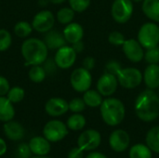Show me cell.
<instances>
[{
	"mask_svg": "<svg viewBox=\"0 0 159 158\" xmlns=\"http://www.w3.org/2000/svg\"><path fill=\"white\" fill-rule=\"evenodd\" d=\"M135 113L144 122H152L159 116V96L153 89H145L136 98Z\"/></svg>",
	"mask_w": 159,
	"mask_h": 158,
	"instance_id": "cell-1",
	"label": "cell"
},
{
	"mask_svg": "<svg viewBox=\"0 0 159 158\" xmlns=\"http://www.w3.org/2000/svg\"><path fill=\"white\" fill-rule=\"evenodd\" d=\"M20 52L27 65H42L48 59V48L44 40L32 37L23 41Z\"/></svg>",
	"mask_w": 159,
	"mask_h": 158,
	"instance_id": "cell-2",
	"label": "cell"
},
{
	"mask_svg": "<svg viewBox=\"0 0 159 158\" xmlns=\"http://www.w3.org/2000/svg\"><path fill=\"white\" fill-rule=\"evenodd\" d=\"M100 110L102 120L111 127L119 125L126 115L125 105L117 98H106L103 100Z\"/></svg>",
	"mask_w": 159,
	"mask_h": 158,
	"instance_id": "cell-3",
	"label": "cell"
},
{
	"mask_svg": "<svg viewBox=\"0 0 159 158\" xmlns=\"http://www.w3.org/2000/svg\"><path fill=\"white\" fill-rule=\"evenodd\" d=\"M137 40L143 48L148 49L159 45V25L157 22L149 21L143 23L139 32Z\"/></svg>",
	"mask_w": 159,
	"mask_h": 158,
	"instance_id": "cell-4",
	"label": "cell"
},
{
	"mask_svg": "<svg viewBox=\"0 0 159 158\" xmlns=\"http://www.w3.org/2000/svg\"><path fill=\"white\" fill-rule=\"evenodd\" d=\"M118 84L127 89H132L139 87L143 81V73L134 67L122 68L116 75Z\"/></svg>",
	"mask_w": 159,
	"mask_h": 158,
	"instance_id": "cell-5",
	"label": "cell"
},
{
	"mask_svg": "<svg viewBox=\"0 0 159 158\" xmlns=\"http://www.w3.org/2000/svg\"><path fill=\"white\" fill-rule=\"evenodd\" d=\"M133 9L131 0H115L111 7V15L116 22L124 24L131 19Z\"/></svg>",
	"mask_w": 159,
	"mask_h": 158,
	"instance_id": "cell-6",
	"label": "cell"
},
{
	"mask_svg": "<svg viewBox=\"0 0 159 158\" xmlns=\"http://www.w3.org/2000/svg\"><path fill=\"white\" fill-rule=\"evenodd\" d=\"M70 83L74 90L79 93H84L90 88L92 84V76L90 71L84 67L75 69L70 76Z\"/></svg>",
	"mask_w": 159,
	"mask_h": 158,
	"instance_id": "cell-7",
	"label": "cell"
},
{
	"mask_svg": "<svg viewBox=\"0 0 159 158\" xmlns=\"http://www.w3.org/2000/svg\"><path fill=\"white\" fill-rule=\"evenodd\" d=\"M67 126L63 122L56 119L48 121L43 129L44 137L51 142H57L63 140L67 136Z\"/></svg>",
	"mask_w": 159,
	"mask_h": 158,
	"instance_id": "cell-8",
	"label": "cell"
},
{
	"mask_svg": "<svg viewBox=\"0 0 159 158\" xmlns=\"http://www.w3.org/2000/svg\"><path fill=\"white\" fill-rule=\"evenodd\" d=\"M55 24V16L50 10H41L37 12L32 20L34 30L38 33H47L53 29Z\"/></svg>",
	"mask_w": 159,
	"mask_h": 158,
	"instance_id": "cell-9",
	"label": "cell"
},
{
	"mask_svg": "<svg viewBox=\"0 0 159 158\" xmlns=\"http://www.w3.org/2000/svg\"><path fill=\"white\" fill-rule=\"evenodd\" d=\"M76 56L77 53L74 50V48L70 46L65 45L57 49L54 56V61L58 68L67 70L75 64L76 61Z\"/></svg>",
	"mask_w": 159,
	"mask_h": 158,
	"instance_id": "cell-10",
	"label": "cell"
},
{
	"mask_svg": "<svg viewBox=\"0 0 159 158\" xmlns=\"http://www.w3.org/2000/svg\"><path fill=\"white\" fill-rule=\"evenodd\" d=\"M122 49L127 59L131 62L138 63L144 59V48L136 39H126L122 46Z\"/></svg>",
	"mask_w": 159,
	"mask_h": 158,
	"instance_id": "cell-11",
	"label": "cell"
},
{
	"mask_svg": "<svg viewBox=\"0 0 159 158\" xmlns=\"http://www.w3.org/2000/svg\"><path fill=\"white\" fill-rule=\"evenodd\" d=\"M102 137L99 131L95 129H88L80 134L77 140V145L83 151H92L100 146Z\"/></svg>",
	"mask_w": 159,
	"mask_h": 158,
	"instance_id": "cell-12",
	"label": "cell"
},
{
	"mask_svg": "<svg viewBox=\"0 0 159 158\" xmlns=\"http://www.w3.org/2000/svg\"><path fill=\"white\" fill-rule=\"evenodd\" d=\"M118 85V80L116 75L109 73H104L98 79L96 88L102 97H110L115 94Z\"/></svg>",
	"mask_w": 159,
	"mask_h": 158,
	"instance_id": "cell-13",
	"label": "cell"
},
{
	"mask_svg": "<svg viewBox=\"0 0 159 158\" xmlns=\"http://www.w3.org/2000/svg\"><path fill=\"white\" fill-rule=\"evenodd\" d=\"M69 110V102L59 97L50 98L45 105V111L46 113L53 117L61 116L64 114H66Z\"/></svg>",
	"mask_w": 159,
	"mask_h": 158,
	"instance_id": "cell-14",
	"label": "cell"
},
{
	"mask_svg": "<svg viewBox=\"0 0 159 158\" xmlns=\"http://www.w3.org/2000/svg\"><path fill=\"white\" fill-rule=\"evenodd\" d=\"M130 142V138L128 132L123 129H116L112 132L109 138V144L115 152L125 151Z\"/></svg>",
	"mask_w": 159,
	"mask_h": 158,
	"instance_id": "cell-15",
	"label": "cell"
},
{
	"mask_svg": "<svg viewBox=\"0 0 159 158\" xmlns=\"http://www.w3.org/2000/svg\"><path fill=\"white\" fill-rule=\"evenodd\" d=\"M62 34L67 43L74 44L78 41H81L84 36V29L81 24L78 22H71L65 25Z\"/></svg>",
	"mask_w": 159,
	"mask_h": 158,
	"instance_id": "cell-16",
	"label": "cell"
},
{
	"mask_svg": "<svg viewBox=\"0 0 159 158\" xmlns=\"http://www.w3.org/2000/svg\"><path fill=\"white\" fill-rule=\"evenodd\" d=\"M44 42L47 45L48 49H59L60 47L66 45V40L62 33L59 32L56 29H51L48 32L45 33Z\"/></svg>",
	"mask_w": 159,
	"mask_h": 158,
	"instance_id": "cell-17",
	"label": "cell"
},
{
	"mask_svg": "<svg viewBox=\"0 0 159 158\" xmlns=\"http://www.w3.org/2000/svg\"><path fill=\"white\" fill-rule=\"evenodd\" d=\"M143 74V81L149 89L159 88V64H148Z\"/></svg>",
	"mask_w": 159,
	"mask_h": 158,
	"instance_id": "cell-18",
	"label": "cell"
},
{
	"mask_svg": "<svg viewBox=\"0 0 159 158\" xmlns=\"http://www.w3.org/2000/svg\"><path fill=\"white\" fill-rule=\"evenodd\" d=\"M50 142L45 137H34L29 142L32 154L34 156H47L50 152Z\"/></svg>",
	"mask_w": 159,
	"mask_h": 158,
	"instance_id": "cell-19",
	"label": "cell"
},
{
	"mask_svg": "<svg viewBox=\"0 0 159 158\" xmlns=\"http://www.w3.org/2000/svg\"><path fill=\"white\" fill-rule=\"evenodd\" d=\"M3 129L7 138L11 141H15V142L20 141L24 136L23 127L19 122L13 121V120L5 122L3 126Z\"/></svg>",
	"mask_w": 159,
	"mask_h": 158,
	"instance_id": "cell-20",
	"label": "cell"
},
{
	"mask_svg": "<svg viewBox=\"0 0 159 158\" xmlns=\"http://www.w3.org/2000/svg\"><path fill=\"white\" fill-rule=\"evenodd\" d=\"M142 9L149 20L159 23V0H143Z\"/></svg>",
	"mask_w": 159,
	"mask_h": 158,
	"instance_id": "cell-21",
	"label": "cell"
},
{
	"mask_svg": "<svg viewBox=\"0 0 159 158\" xmlns=\"http://www.w3.org/2000/svg\"><path fill=\"white\" fill-rule=\"evenodd\" d=\"M14 115L15 109L13 103L7 98V96H0V121H10L13 119Z\"/></svg>",
	"mask_w": 159,
	"mask_h": 158,
	"instance_id": "cell-22",
	"label": "cell"
},
{
	"mask_svg": "<svg viewBox=\"0 0 159 158\" xmlns=\"http://www.w3.org/2000/svg\"><path fill=\"white\" fill-rule=\"evenodd\" d=\"M83 100H84L86 105L89 107H91V108L100 107L103 101L102 94L97 89L95 90V89H91V88H89L84 92Z\"/></svg>",
	"mask_w": 159,
	"mask_h": 158,
	"instance_id": "cell-23",
	"label": "cell"
},
{
	"mask_svg": "<svg viewBox=\"0 0 159 158\" xmlns=\"http://www.w3.org/2000/svg\"><path fill=\"white\" fill-rule=\"evenodd\" d=\"M146 144L151 151L159 154V127L152 128L146 135Z\"/></svg>",
	"mask_w": 159,
	"mask_h": 158,
	"instance_id": "cell-24",
	"label": "cell"
},
{
	"mask_svg": "<svg viewBox=\"0 0 159 158\" xmlns=\"http://www.w3.org/2000/svg\"><path fill=\"white\" fill-rule=\"evenodd\" d=\"M75 11L73 8H71L70 7H64L58 10L56 19L61 24L67 25L73 22L75 19Z\"/></svg>",
	"mask_w": 159,
	"mask_h": 158,
	"instance_id": "cell-25",
	"label": "cell"
},
{
	"mask_svg": "<svg viewBox=\"0 0 159 158\" xmlns=\"http://www.w3.org/2000/svg\"><path fill=\"white\" fill-rule=\"evenodd\" d=\"M86 122L87 121L84 115H82L79 113H75L68 118L66 126L71 130L77 131V130H81L82 129H84V127L86 126Z\"/></svg>",
	"mask_w": 159,
	"mask_h": 158,
	"instance_id": "cell-26",
	"label": "cell"
},
{
	"mask_svg": "<svg viewBox=\"0 0 159 158\" xmlns=\"http://www.w3.org/2000/svg\"><path fill=\"white\" fill-rule=\"evenodd\" d=\"M34 28L32 26V23L26 21V20H20L18 21L13 28L14 34L20 37V38H26L28 37L32 32H33Z\"/></svg>",
	"mask_w": 159,
	"mask_h": 158,
	"instance_id": "cell-27",
	"label": "cell"
},
{
	"mask_svg": "<svg viewBox=\"0 0 159 158\" xmlns=\"http://www.w3.org/2000/svg\"><path fill=\"white\" fill-rule=\"evenodd\" d=\"M129 158H152L151 149L142 143L135 144L130 148Z\"/></svg>",
	"mask_w": 159,
	"mask_h": 158,
	"instance_id": "cell-28",
	"label": "cell"
},
{
	"mask_svg": "<svg viewBox=\"0 0 159 158\" xmlns=\"http://www.w3.org/2000/svg\"><path fill=\"white\" fill-rule=\"evenodd\" d=\"M28 76L32 82L39 84L45 80L47 73L42 65H33L28 72Z\"/></svg>",
	"mask_w": 159,
	"mask_h": 158,
	"instance_id": "cell-29",
	"label": "cell"
},
{
	"mask_svg": "<svg viewBox=\"0 0 159 158\" xmlns=\"http://www.w3.org/2000/svg\"><path fill=\"white\" fill-rule=\"evenodd\" d=\"M25 96V91L22 88L20 87H13L10 88L7 94V98L12 102V103H18L21 102L24 99Z\"/></svg>",
	"mask_w": 159,
	"mask_h": 158,
	"instance_id": "cell-30",
	"label": "cell"
},
{
	"mask_svg": "<svg viewBox=\"0 0 159 158\" xmlns=\"http://www.w3.org/2000/svg\"><path fill=\"white\" fill-rule=\"evenodd\" d=\"M12 44V35L7 29H0V52L7 50Z\"/></svg>",
	"mask_w": 159,
	"mask_h": 158,
	"instance_id": "cell-31",
	"label": "cell"
},
{
	"mask_svg": "<svg viewBox=\"0 0 159 158\" xmlns=\"http://www.w3.org/2000/svg\"><path fill=\"white\" fill-rule=\"evenodd\" d=\"M144 60L148 64H159V45L146 49L144 52Z\"/></svg>",
	"mask_w": 159,
	"mask_h": 158,
	"instance_id": "cell-32",
	"label": "cell"
},
{
	"mask_svg": "<svg viewBox=\"0 0 159 158\" xmlns=\"http://www.w3.org/2000/svg\"><path fill=\"white\" fill-rule=\"evenodd\" d=\"M70 7L75 12L81 13L86 11L90 6L91 0H68Z\"/></svg>",
	"mask_w": 159,
	"mask_h": 158,
	"instance_id": "cell-33",
	"label": "cell"
},
{
	"mask_svg": "<svg viewBox=\"0 0 159 158\" xmlns=\"http://www.w3.org/2000/svg\"><path fill=\"white\" fill-rule=\"evenodd\" d=\"M108 41L111 45L115 47H122L126 41V38L122 33L118 31H113L108 35Z\"/></svg>",
	"mask_w": 159,
	"mask_h": 158,
	"instance_id": "cell-34",
	"label": "cell"
},
{
	"mask_svg": "<svg viewBox=\"0 0 159 158\" xmlns=\"http://www.w3.org/2000/svg\"><path fill=\"white\" fill-rule=\"evenodd\" d=\"M86 106L83 98H74L69 102V110L73 113H81L86 109Z\"/></svg>",
	"mask_w": 159,
	"mask_h": 158,
	"instance_id": "cell-35",
	"label": "cell"
},
{
	"mask_svg": "<svg viewBox=\"0 0 159 158\" xmlns=\"http://www.w3.org/2000/svg\"><path fill=\"white\" fill-rule=\"evenodd\" d=\"M121 69H122V66L116 60H111L105 64L104 73H109L116 76L118 73L121 71Z\"/></svg>",
	"mask_w": 159,
	"mask_h": 158,
	"instance_id": "cell-36",
	"label": "cell"
},
{
	"mask_svg": "<svg viewBox=\"0 0 159 158\" xmlns=\"http://www.w3.org/2000/svg\"><path fill=\"white\" fill-rule=\"evenodd\" d=\"M31 154H32V152L29 147V144H27L25 142L20 143L16 150L17 158H30Z\"/></svg>",
	"mask_w": 159,
	"mask_h": 158,
	"instance_id": "cell-37",
	"label": "cell"
},
{
	"mask_svg": "<svg viewBox=\"0 0 159 158\" xmlns=\"http://www.w3.org/2000/svg\"><path fill=\"white\" fill-rule=\"evenodd\" d=\"M43 67H44V69H45V71L47 73V75H52L56 72V70L58 68L54 59H48V58L44 61Z\"/></svg>",
	"mask_w": 159,
	"mask_h": 158,
	"instance_id": "cell-38",
	"label": "cell"
},
{
	"mask_svg": "<svg viewBox=\"0 0 159 158\" xmlns=\"http://www.w3.org/2000/svg\"><path fill=\"white\" fill-rule=\"evenodd\" d=\"M9 89L10 86L8 80L5 76L0 75V96H7Z\"/></svg>",
	"mask_w": 159,
	"mask_h": 158,
	"instance_id": "cell-39",
	"label": "cell"
},
{
	"mask_svg": "<svg viewBox=\"0 0 159 158\" xmlns=\"http://www.w3.org/2000/svg\"><path fill=\"white\" fill-rule=\"evenodd\" d=\"M95 65H96V61L93 57H86L83 61H82V67H84L85 69L89 70V71H91L95 68Z\"/></svg>",
	"mask_w": 159,
	"mask_h": 158,
	"instance_id": "cell-40",
	"label": "cell"
},
{
	"mask_svg": "<svg viewBox=\"0 0 159 158\" xmlns=\"http://www.w3.org/2000/svg\"><path fill=\"white\" fill-rule=\"evenodd\" d=\"M83 150L79 147H75V148H73L69 154H68V156L67 158H84V154H83Z\"/></svg>",
	"mask_w": 159,
	"mask_h": 158,
	"instance_id": "cell-41",
	"label": "cell"
},
{
	"mask_svg": "<svg viewBox=\"0 0 159 158\" xmlns=\"http://www.w3.org/2000/svg\"><path fill=\"white\" fill-rule=\"evenodd\" d=\"M72 47L74 48V50H75L77 54H79V53L83 52V50L85 49V44H84L83 41L81 40V41H78V42H76V43L72 44Z\"/></svg>",
	"mask_w": 159,
	"mask_h": 158,
	"instance_id": "cell-42",
	"label": "cell"
},
{
	"mask_svg": "<svg viewBox=\"0 0 159 158\" xmlns=\"http://www.w3.org/2000/svg\"><path fill=\"white\" fill-rule=\"evenodd\" d=\"M7 147L6 142L2 138H0V156H4L7 153Z\"/></svg>",
	"mask_w": 159,
	"mask_h": 158,
	"instance_id": "cell-43",
	"label": "cell"
},
{
	"mask_svg": "<svg viewBox=\"0 0 159 158\" xmlns=\"http://www.w3.org/2000/svg\"><path fill=\"white\" fill-rule=\"evenodd\" d=\"M86 158H107L102 153H98V152H95V153H91V154H89L87 156Z\"/></svg>",
	"mask_w": 159,
	"mask_h": 158,
	"instance_id": "cell-44",
	"label": "cell"
},
{
	"mask_svg": "<svg viewBox=\"0 0 159 158\" xmlns=\"http://www.w3.org/2000/svg\"><path fill=\"white\" fill-rule=\"evenodd\" d=\"M50 3H52V4H54V5H61V4H62V3H64L66 0H48Z\"/></svg>",
	"mask_w": 159,
	"mask_h": 158,
	"instance_id": "cell-45",
	"label": "cell"
},
{
	"mask_svg": "<svg viewBox=\"0 0 159 158\" xmlns=\"http://www.w3.org/2000/svg\"><path fill=\"white\" fill-rule=\"evenodd\" d=\"M31 158H50V157H48L47 156H34V157H31Z\"/></svg>",
	"mask_w": 159,
	"mask_h": 158,
	"instance_id": "cell-46",
	"label": "cell"
},
{
	"mask_svg": "<svg viewBox=\"0 0 159 158\" xmlns=\"http://www.w3.org/2000/svg\"><path fill=\"white\" fill-rule=\"evenodd\" d=\"M132 2H136V3H140V2H143V0H131Z\"/></svg>",
	"mask_w": 159,
	"mask_h": 158,
	"instance_id": "cell-47",
	"label": "cell"
},
{
	"mask_svg": "<svg viewBox=\"0 0 159 158\" xmlns=\"http://www.w3.org/2000/svg\"><path fill=\"white\" fill-rule=\"evenodd\" d=\"M158 89H159V88H158Z\"/></svg>",
	"mask_w": 159,
	"mask_h": 158,
	"instance_id": "cell-48",
	"label": "cell"
}]
</instances>
